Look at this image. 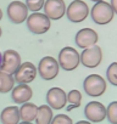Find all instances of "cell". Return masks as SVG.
I'll list each match as a JSON object with an SVG mask.
<instances>
[{
    "mask_svg": "<svg viewBox=\"0 0 117 124\" xmlns=\"http://www.w3.org/2000/svg\"><path fill=\"white\" fill-rule=\"evenodd\" d=\"M107 82L100 74H89L83 80V90L90 97H100L106 93Z\"/></svg>",
    "mask_w": 117,
    "mask_h": 124,
    "instance_id": "cell-1",
    "label": "cell"
},
{
    "mask_svg": "<svg viewBox=\"0 0 117 124\" xmlns=\"http://www.w3.org/2000/svg\"><path fill=\"white\" fill-rule=\"evenodd\" d=\"M57 61L60 65V68L71 72L77 70L81 65V54L72 46H65L58 52Z\"/></svg>",
    "mask_w": 117,
    "mask_h": 124,
    "instance_id": "cell-2",
    "label": "cell"
},
{
    "mask_svg": "<svg viewBox=\"0 0 117 124\" xmlns=\"http://www.w3.org/2000/svg\"><path fill=\"white\" fill-rule=\"evenodd\" d=\"M90 17L94 23H96L99 26H105L113 20L115 12H113L110 3L99 1V3H95L93 5V8L90 9Z\"/></svg>",
    "mask_w": 117,
    "mask_h": 124,
    "instance_id": "cell-3",
    "label": "cell"
},
{
    "mask_svg": "<svg viewBox=\"0 0 117 124\" xmlns=\"http://www.w3.org/2000/svg\"><path fill=\"white\" fill-rule=\"evenodd\" d=\"M27 28L31 33L42 35L45 34L51 27V20L44 12H33L26 20Z\"/></svg>",
    "mask_w": 117,
    "mask_h": 124,
    "instance_id": "cell-4",
    "label": "cell"
},
{
    "mask_svg": "<svg viewBox=\"0 0 117 124\" xmlns=\"http://www.w3.org/2000/svg\"><path fill=\"white\" fill-rule=\"evenodd\" d=\"M38 74L44 80H52L58 76L60 72V65L57 58L52 56H44L40 58L39 63L37 66Z\"/></svg>",
    "mask_w": 117,
    "mask_h": 124,
    "instance_id": "cell-5",
    "label": "cell"
},
{
    "mask_svg": "<svg viewBox=\"0 0 117 124\" xmlns=\"http://www.w3.org/2000/svg\"><path fill=\"white\" fill-rule=\"evenodd\" d=\"M90 15V9L83 0H73L66 8V17L72 23H81L88 18Z\"/></svg>",
    "mask_w": 117,
    "mask_h": 124,
    "instance_id": "cell-6",
    "label": "cell"
},
{
    "mask_svg": "<svg viewBox=\"0 0 117 124\" xmlns=\"http://www.w3.org/2000/svg\"><path fill=\"white\" fill-rule=\"evenodd\" d=\"M102 61V50L100 46L94 45L84 49L81 52V65L87 68H96Z\"/></svg>",
    "mask_w": 117,
    "mask_h": 124,
    "instance_id": "cell-7",
    "label": "cell"
},
{
    "mask_svg": "<svg viewBox=\"0 0 117 124\" xmlns=\"http://www.w3.org/2000/svg\"><path fill=\"white\" fill-rule=\"evenodd\" d=\"M38 76L37 66L32 62H22L18 70L15 72L14 78L17 84H31Z\"/></svg>",
    "mask_w": 117,
    "mask_h": 124,
    "instance_id": "cell-8",
    "label": "cell"
},
{
    "mask_svg": "<svg viewBox=\"0 0 117 124\" xmlns=\"http://www.w3.org/2000/svg\"><path fill=\"white\" fill-rule=\"evenodd\" d=\"M21 63H22L21 55L16 50H5L3 52V60H1L0 71L14 76L15 72L21 66Z\"/></svg>",
    "mask_w": 117,
    "mask_h": 124,
    "instance_id": "cell-9",
    "label": "cell"
},
{
    "mask_svg": "<svg viewBox=\"0 0 117 124\" xmlns=\"http://www.w3.org/2000/svg\"><path fill=\"white\" fill-rule=\"evenodd\" d=\"M99 41V34L96 31H94L93 28H82L76 33L75 37V43L78 47H81L82 50L88 49L90 46L96 45Z\"/></svg>",
    "mask_w": 117,
    "mask_h": 124,
    "instance_id": "cell-10",
    "label": "cell"
},
{
    "mask_svg": "<svg viewBox=\"0 0 117 124\" xmlns=\"http://www.w3.org/2000/svg\"><path fill=\"white\" fill-rule=\"evenodd\" d=\"M84 117L90 123H101L106 119V107L99 101H90L84 107Z\"/></svg>",
    "mask_w": 117,
    "mask_h": 124,
    "instance_id": "cell-11",
    "label": "cell"
},
{
    "mask_svg": "<svg viewBox=\"0 0 117 124\" xmlns=\"http://www.w3.org/2000/svg\"><path fill=\"white\" fill-rule=\"evenodd\" d=\"M28 8L25 3L15 0V1L10 3L8 6V17L10 20V22L15 23V24H21L23 22H26L27 17H28Z\"/></svg>",
    "mask_w": 117,
    "mask_h": 124,
    "instance_id": "cell-12",
    "label": "cell"
},
{
    "mask_svg": "<svg viewBox=\"0 0 117 124\" xmlns=\"http://www.w3.org/2000/svg\"><path fill=\"white\" fill-rule=\"evenodd\" d=\"M46 105H49L52 109H62L67 105V93L58 88H50L46 93Z\"/></svg>",
    "mask_w": 117,
    "mask_h": 124,
    "instance_id": "cell-13",
    "label": "cell"
},
{
    "mask_svg": "<svg viewBox=\"0 0 117 124\" xmlns=\"http://www.w3.org/2000/svg\"><path fill=\"white\" fill-rule=\"evenodd\" d=\"M66 8L64 0H45L43 10L51 21H57L66 15Z\"/></svg>",
    "mask_w": 117,
    "mask_h": 124,
    "instance_id": "cell-14",
    "label": "cell"
},
{
    "mask_svg": "<svg viewBox=\"0 0 117 124\" xmlns=\"http://www.w3.org/2000/svg\"><path fill=\"white\" fill-rule=\"evenodd\" d=\"M33 97V90L28 84H18L11 90V100L16 105H23L29 102Z\"/></svg>",
    "mask_w": 117,
    "mask_h": 124,
    "instance_id": "cell-15",
    "label": "cell"
},
{
    "mask_svg": "<svg viewBox=\"0 0 117 124\" xmlns=\"http://www.w3.org/2000/svg\"><path fill=\"white\" fill-rule=\"evenodd\" d=\"M0 122L1 124H18L21 122L20 108L17 106L5 107L0 113Z\"/></svg>",
    "mask_w": 117,
    "mask_h": 124,
    "instance_id": "cell-16",
    "label": "cell"
},
{
    "mask_svg": "<svg viewBox=\"0 0 117 124\" xmlns=\"http://www.w3.org/2000/svg\"><path fill=\"white\" fill-rule=\"evenodd\" d=\"M38 113V106L33 102H26L23 105H21L20 107V118L21 122H31L33 123L35 120Z\"/></svg>",
    "mask_w": 117,
    "mask_h": 124,
    "instance_id": "cell-17",
    "label": "cell"
},
{
    "mask_svg": "<svg viewBox=\"0 0 117 124\" xmlns=\"http://www.w3.org/2000/svg\"><path fill=\"white\" fill-rule=\"evenodd\" d=\"M54 118V109L49 105H42L38 107V113L34 124H51Z\"/></svg>",
    "mask_w": 117,
    "mask_h": 124,
    "instance_id": "cell-18",
    "label": "cell"
},
{
    "mask_svg": "<svg viewBox=\"0 0 117 124\" xmlns=\"http://www.w3.org/2000/svg\"><path fill=\"white\" fill-rule=\"evenodd\" d=\"M16 85L14 76L0 71V94H8L10 93Z\"/></svg>",
    "mask_w": 117,
    "mask_h": 124,
    "instance_id": "cell-19",
    "label": "cell"
},
{
    "mask_svg": "<svg viewBox=\"0 0 117 124\" xmlns=\"http://www.w3.org/2000/svg\"><path fill=\"white\" fill-rule=\"evenodd\" d=\"M106 119L110 124H117V101H112L107 105Z\"/></svg>",
    "mask_w": 117,
    "mask_h": 124,
    "instance_id": "cell-20",
    "label": "cell"
},
{
    "mask_svg": "<svg viewBox=\"0 0 117 124\" xmlns=\"http://www.w3.org/2000/svg\"><path fill=\"white\" fill-rule=\"evenodd\" d=\"M82 99H83V95L79 90L77 89H72L67 93V103L70 105H75L77 108L81 106L82 103Z\"/></svg>",
    "mask_w": 117,
    "mask_h": 124,
    "instance_id": "cell-21",
    "label": "cell"
},
{
    "mask_svg": "<svg viewBox=\"0 0 117 124\" xmlns=\"http://www.w3.org/2000/svg\"><path fill=\"white\" fill-rule=\"evenodd\" d=\"M106 79L113 86H117V62H112L106 70Z\"/></svg>",
    "mask_w": 117,
    "mask_h": 124,
    "instance_id": "cell-22",
    "label": "cell"
},
{
    "mask_svg": "<svg viewBox=\"0 0 117 124\" xmlns=\"http://www.w3.org/2000/svg\"><path fill=\"white\" fill-rule=\"evenodd\" d=\"M29 11L32 12H40V10L44 8L45 0H26L25 3Z\"/></svg>",
    "mask_w": 117,
    "mask_h": 124,
    "instance_id": "cell-23",
    "label": "cell"
},
{
    "mask_svg": "<svg viewBox=\"0 0 117 124\" xmlns=\"http://www.w3.org/2000/svg\"><path fill=\"white\" fill-rule=\"evenodd\" d=\"M51 124H73V120L68 114H56L54 116Z\"/></svg>",
    "mask_w": 117,
    "mask_h": 124,
    "instance_id": "cell-24",
    "label": "cell"
},
{
    "mask_svg": "<svg viewBox=\"0 0 117 124\" xmlns=\"http://www.w3.org/2000/svg\"><path fill=\"white\" fill-rule=\"evenodd\" d=\"M110 5H111V8H112L115 15H117V0H111V1H110Z\"/></svg>",
    "mask_w": 117,
    "mask_h": 124,
    "instance_id": "cell-25",
    "label": "cell"
},
{
    "mask_svg": "<svg viewBox=\"0 0 117 124\" xmlns=\"http://www.w3.org/2000/svg\"><path fill=\"white\" fill-rule=\"evenodd\" d=\"M73 124H93V123H90L89 120L85 119V120H78L77 123H73Z\"/></svg>",
    "mask_w": 117,
    "mask_h": 124,
    "instance_id": "cell-26",
    "label": "cell"
},
{
    "mask_svg": "<svg viewBox=\"0 0 117 124\" xmlns=\"http://www.w3.org/2000/svg\"><path fill=\"white\" fill-rule=\"evenodd\" d=\"M18 124H34V123H31V122H20Z\"/></svg>",
    "mask_w": 117,
    "mask_h": 124,
    "instance_id": "cell-27",
    "label": "cell"
},
{
    "mask_svg": "<svg viewBox=\"0 0 117 124\" xmlns=\"http://www.w3.org/2000/svg\"><path fill=\"white\" fill-rule=\"evenodd\" d=\"M1 60H3V52H0V66H1Z\"/></svg>",
    "mask_w": 117,
    "mask_h": 124,
    "instance_id": "cell-28",
    "label": "cell"
},
{
    "mask_svg": "<svg viewBox=\"0 0 117 124\" xmlns=\"http://www.w3.org/2000/svg\"><path fill=\"white\" fill-rule=\"evenodd\" d=\"M90 1H93V3H99V1H105V0H90Z\"/></svg>",
    "mask_w": 117,
    "mask_h": 124,
    "instance_id": "cell-29",
    "label": "cell"
},
{
    "mask_svg": "<svg viewBox=\"0 0 117 124\" xmlns=\"http://www.w3.org/2000/svg\"><path fill=\"white\" fill-rule=\"evenodd\" d=\"M3 20V11H1V9H0V21Z\"/></svg>",
    "mask_w": 117,
    "mask_h": 124,
    "instance_id": "cell-30",
    "label": "cell"
},
{
    "mask_svg": "<svg viewBox=\"0 0 117 124\" xmlns=\"http://www.w3.org/2000/svg\"><path fill=\"white\" fill-rule=\"evenodd\" d=\"M1 35H3V31H1V27H0V38H1Z\"/></svg>",
    "mask_w": 117,
    "mask_h": 124,
    "instance_id": "cell-31",
    "label": "cell"
}]
</instances>
